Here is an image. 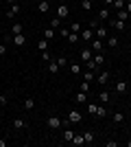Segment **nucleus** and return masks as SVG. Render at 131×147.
I'll use <instances>...</instances> for the list:
<instances>
[{
	"label": "nucleus",
	"instance_id": "nucleus-7",
	"mask_svg": "<svg viewBox=\"0 0 131 147\" xmlns=\"http://www.w3.org/2000/svg\"><path fill=\"white\" fill-rule=\"evenodd\" d=\"M92 55H94V51H92V49H83L81 53H79V57H81V61H83V64L92 59Z\"/></svg>",
	"mask_w": 131,
	"mask_h": 147
},
{
	"label": "nucleus",
	"instance_id": "nucleus-29",
	"mask_svg": "<svg viewBox=\"0 0 131 147\" xmlns=\"http://www.w3.org/2000/svg\"><path fill=\"white\" fill-rule=\"evenodd\" d=\"M81 7H83V11H92L94 2H92V0H81Z\"/></svg>",
	"mask_w": 131,
	"mask_h": 147
},
{
	"label": "nucleus",
	"instance_id": "nucleus-40",
	"mask_svg": "<svg viewBox=\"0 0 131 147\" xmlns=\"http://www.w3.org/2000/svg\"><path fill=\"white\" fill-rule=\"evenodd\" d=\"M98 18H100V20H105V18H109V9H100V13H98Z\"/></svg>",
	"mask_w": 131,
	"mask_h": 147
},
{
	"label": "nucleus",
	"instance_id": "nucleus-24",
	"mask_svg": "<svg viewBox=\"0 0 131 147\" xmlns=\"http://www.w3.org/2000/svg\"><path fill=\"white\" fill-rule=\"evenodd\" d=\"M107 46H109V49H116V46H118V37L109 35V37H107Z\"/></svg>",
	"mask_w": 131,
	"mask_h": 147
},
{
	"label": "nucleus",
	"instance_id": "nucleus-31",
	"mask_svg": "<svg viewBox=\"0 0 131 147\" xmlns=\"http://www.w3.org/2000/svg\"><path fill=\"white\" fill-rule=\"evenodd\" d=\"M70 143H72V145H83V143H85L83 141V134H74V138H72Z\"/></svg>",
	"mask_w": 131,
	"mask_h": 147
},
{
	"label": "nucleus",
	"instance_id": "nucleus-21",
	"mask_svg": "<svg viewBox=\"0 0 131 147\" xmlns=\"http://www.w3.org/2000/svg\"><path fill=\"white\" fill-rule=\"evenodd\" d=\"M66 40H68V44H76V42H79V40H81V37H79V33H72V31H70Z\"/></svg>",
	"mask_w": 131,
	"mask_h": 147
},
{
	"label": "nucleus",
	"instance_id": "nucleus-6",
	"mask_svg": "<svg viewBox=\"0 0 131 147\" xmlns=\"http://www.w3.org/2000/svg\"><path fill=\"white\" fill-rule=\"evenodd\" d=\"M112 26L116 31H125L127 29V22H125V20H118V18H112Z\"/></svg>",
	"mask_w": 131,
	"mask_h": 147
},
{
	"label": "nucleus",
	"instance_id": "nucleus-15",
	"mask_svg": "<svg viewBox=\"0 0 131 147\" xmlns=\"http://www.w3.org/2000/svg\"><path fill=\"white\" fill-rule=\"evenodd\" d=\"M20 11H22V7H20L18 2H15V5H13L11 9H9V11H7V18H13V16H18Z\"/></svg>",
	"mask_w": 131,
	"mask_h": 147
},
{
	"label": "nucleus",
	"instance_id": "nucleus-34",
	"mask_svg": "<svg viewBox=\"0 0 131 147\" xmlns=\"http://www.w3.org/2000/svg\"><path fill=\"white\" fill-rule=\"evenodd\" d=\"M96 108H98L96 103H90V101H87V112H90L92 117H96Z\"/></svg>",
	"mask_w": 131,
	"mask_h": 147
},
{
	"label": "nucleus",
	"instance_id": "nucleus-36",
	"mask_svg": "<svg viewBox=\"0 0 131 147\" xmlns=\"http://www.w3.org/2000/svg\"><path fill=\"white\" fill-rule=\"evenodd\" d=\"M96 68H98V66H96V61H94V59L85 61V70H96Z\"/></svg>",
	"mask_w": 131,
	"mask_h": 147
},
{
	"label": "nucleus",
	"instance_id": "nucleus-25",
	"mask_svg": "<svg viewBox=\"0 0 131 147\" xmlns=\"http://www.w3.org/2000/svg\"><path fill=\"white\" fill-rule=\"evenodd\" d=\"M55 35H57V31L53 29V26H48V29L44 31V37H46V40H53V37H55Z\"/></svg>",
	"mask_w": 131,
	"mask_h": 147
},
{
	"label": "nucleus",
	"instance_id": "nucleus-12",
	"mask_svg": "<svg viewBox=\"0 0 131 147\" xmlns=\"http://www.w3.org/2000/svg\"><path fill=\"white\" fill-rule=\"evenodd\" d=\"M68 68H70V73H72V75H81V73H83V68H81V64H79V61H72Z\"/></svg>",
	"mask_w": 131,
	"mask_h": 147
},
{
	"label": "nucleus",
	"instance_id": "nucleus-18",
	"mask_svg": "<svg viewBox=\"0 0 131 147\" xmlns=\"http://www.w3.org/2000/svg\"><path fill=\"white\" fill-rule=\"evenodd\" d=\"M94 79H96V73H94V70H85V73H83V81H90V84H92Z\"/></svg>",
	"mask_w": 131,
	"mask_h": 147
},
{
	"label": "nucleus",
	"instance_id": "nucleus-50",
	"mask_svg": "<svg viewBox=\"0 0 131 147\" xmlns=\"http://www.w3.org/2000/svg\"><path fill=\"white\" fill-rule=\"evenodd\" d=\"M127 147H131V141H127Z\"/></svg>",
	"mask_w": 131,
	"mask_h": 147
},
{
	"label": "nucleus",
	"instance_id": "nucleus-45",
	"mask_svg": "<svg viewBox=\"0 0 131 147\" xmlns=\"http://www.w3.org/2000/svg\"><path fill=\"white\" fill-rule=\"evenodd\" d=\"M7 101H9V99H7V94H2V92H0V103L5 105V103H7Z\"/></svg>",
	"mask_w": 131,
	"mask_h": 147
},
{
	"label": "nucleus",
	"instance_id": "nucleus-47",
	"mask_svg": "<svg viewBox=\"0 0 131 147\" xmlns=\"http://www.w3.org/2000/svg\"><path fill=\"white\" fill-rule=\"evenodd\" d=\"M125 9L129 11V16H131V0H127V2H125Z\"/></svg>",
	"mask_w": 131,
	"mask_h": 147
},
{
	"label": "nucleus",
	"instance_id": "nucleus-30",
	"mask_svg": "<svg viewBox=\"0 0 131 147\" xmlns=\"http://www.w3.org/2000/svg\"><path fill=\"white\" fill-rule=\"evenodd\" d=\"M50 26H53L55 31H59V29H61V18H53V20H50Z\"/></svg>",
	"mask_w": 131,
	"mask_h": 147
},
{
	"label": "nucleus",
	"instance_id": "nucleus-4",
	"mask_svg": "<svg viewBox=\"0 0 131 147\" xmlns=\"http://www.w3.org/2000/svg\"><path fill=\"white\" fill-rule=\"evenodd\" d=\"M68 13H70L68 5H66V2H59V7H57V18H68Z\"/></svg>",
	"mask_w": 131,
	"mask_h": 147
},
{
	"label": "nucleus",
	"instance_id": "nucleus-41",
	"mask_svg": "<svg viewBox=\"0 0 131 147\" xmlns=\"http://www.w3.org/2000/svg\"><path fill=\"white\" fill-rule=\"evenodd\" d=\"M42 59L44 61H50V53H48V51H42Z\"/></svg>",
	"mask_w": 131,
	"mask_h": 147
},
{
	"label": "nucleus",
	"instance_id": "nucleus-44",
	"mask_svg": "<svg viewBox=\"0 0 131 147\" xmlns=\"http://www.w3.org/2000/svg\"><path fill=\"white\" fill-rule=\"evenodd\" d=\"M0 55H7V44H0Z\"/></svg>",
	"mask_w": 131,
	"mask_h": 147
},
{
	"label": "nucleus",
	"instance_id": "nucleus-20",
	"mask_svg": "<svg viewBox=\"0 0 131 147\" xmlns=\"http://www.w3.org/2000/svg\"><path fill=\"white\" fill-rule=\"evenodd\" d=\"M116 18H118V20H125V22H127L131 16H129V11H127V9H120V11H116Z\"/></svg>",
	"mask_w": 131,
	"mask_h": 147
},
{
	"label": "nucleus",
	"instance_id": "nucleus-51",
	"mask_svg": "<svg viewBox=\"0 0 131 147\" xmlns=\"http://www.w3.org/2000/svg\"><path fill=\"white\" fill-rule=\"evenodd\" d=\"M59 2H66V0H59Z\"/></svg>",
	"mask_w": 131,
	"mask_h": 147
},
{
	"label": "nucleus",
	"instance_id": "nucleus-39",
	"mask_svg": "<svg viewBox=\"0 0 131 147\" xmlns=\"http://www.w3.org/2000/svg\"><path fill=\"white\" fill-rule=\"evenodd\" d=\"M55 61H57V64H59V68H63V66H68V59H66V57H63V55H61V57H57Z\"/></svg>",
	"mask_w": 131,
	"mask_h": 147
},
{
	"label": "nucleus",
	"instance_id": "nucleus-52",
	"mask_svg": "<svg viewBox=\"0 0 131 147\" xmlns=\"http://www.w3.org/2000/svg\"><path fill=\"white\" fill-rule=\"evenodd\" d=\"M129 129H131V123H129Z\"/></svg>",
	"mask_w": 131,
	"mask_h": 147
},
{
	"label": "nucleus",
	"instance_id": "nucleus-38",
	"mask_svg": "<svg viewBox=\"0 0 131 147\" xmlns=\"http://www.w3.org/2000/svg\"><path fill=\"white\" fill-rule=\"evenodd\" d=\"M125 121V114H122V112H116V114H114V123H122Z\"/></svg>",
	"mask_w": 131,
	"mask_h": 147
},
{
	"label": "nucleus",
	"instance_id": "nucleus-14",
	"mask_svg": "<svg viewBox=\"0 0 131 147\" xmlns=\"http://www.w3.org/2000/svg\"><path fill=\"white\" fill-rule=\"evenodd\" d=\"M98 101H100V103H109V101H112V92L103 90V92L98 94Z\"/></svg>",
	"mask_w": 131,
	"mask_h": 147
},
{
	"label": "nucleus",
	"instance_id": "nucleus-48",
	"mask_svg": "<svg viewBox=\"0 0 131 147\" xmlns=\"http://www.w3.org/2000/svg\"><path fill=\"white\" fill-rule=\"evenodd\" d=\"M103 2H105V5H114V0H103Z\"/></svg>",
	"mask_w": 131,
	"mask_h": 147
},
{
	"label": "nucleus",
	"instance_id": "nucleus-42",
	"mask_svg": "<svg viewBox=\"0 0 131 147\" xmlns=\"http://www.w3.org/2000/svg\"><path fill=\"white\" fill-rule=\"evenodd\" d=\"M81 90L83 92H90V81H83V84H81Z\"/></svg>",
	"mask_w": 131,
	"mask_h": 147
},
{
	"label": "nucleus",
	"instance_id": "nucleus-37",
	"mask_svg": "<svg viewBox=\"0 0 131 147\" xmlns=\"http://www.w3.org/2000/svg\"><path fill=\"white\" fill-rule=\"evenodd\" d=\"M72 138H74V132H72V129H66V132H63V141H72Z\"/></svg>",
	"mask_w": 131,
	"mask_h": 147
},
{
	"label": "nucleus",
	"instance_id": "nucleus-23",
	"mask_svg": "<svg viewBox=\"0 0 131 147\" xmlns=\"http://www.w3.org/2000/svg\"><path fill=\"white\" fill-rule=\"evenodd\" d=\"M92 59L94 61H96V66H103V64H105V57H103V55H100V53H94V55H92Z\"/></svg>",
	"mask_w": 131,
	"mask_h": 147
},
{
	"label": "nucleus",
	"instance_id": "nucleus-17",
	"mask_svg": "<svg viewBox=\"0 0 131 147\" xmlns=\"http://www.w3.org/2000/svg\"><path fill=\"white\" fill-rule=\"evenodd\" d=\"M59 70H61V68H59V64H57L55 59H50V61H48V73L57 75V73H59Z\"/></svg>",
	"mask_w": 131,
	"mask_h": 147
},
{
	"label": "nucleus",
	"instance_id": "nucleus-32",
	"mask_svg": "<svg viewBox=\"0 0 131 147\" xmlns=\"http://www.w3.org/2000/svg\"><path fill=\"white\" fill-rule=\"evenodd\" d=\"M125 2H127V0H114V9H116V11H120V9H125Z\"/></svg>",
	"mask_w": 131,
	"mask_h": 147
},
{
	"label": "nucleus",
	"instance_id": "nucleus-9",
	"mask_svg": "<svg viewBox=\"0 0 131 147\" xmlns=\"http://www.w3.org/2000/svg\"><path fill=\"white\" fill-rule=\"evenodd\" d=\"M94 138H96V132L94 129H87V132H83V141L90 145V143H94Z\"/></svg>",
	"mask_w": 131,
	"mask_h": 147
},
{
	"label": "nucleus",
	"instance_id": "nucleus-33",
	"mask_svg": "<svg viewBox=\"0 0 131 147\" xmlns=\"http://www.w3.org/2000/svg\"><path fill=\"white\" fill-rule=\"evenodd\" d=\"M116 92H127V81H118L116 84Z\"/></svg>",
	"mask_w": 131,
	"mask_h": 147
},
{
	"label": "nucleus",
	"instance_id": "nucleus-19",
	"mask_svg": "<svg viewBox=\"0 0 131 147\" xmlns=\"http://www.w3.org/2000/svg\"><path fill=\"white\" fill-rule=\"evenodd\" d=\"M33 108H35V101H33V97H26V99H24V110H26V112H31Z\"/></svg>",
	"mask_w": 131,
	"mask_h": 147
},
{
	"label": "nucleus",
	"instance_id": "nucleus-27",
	"mask_svg": "<svg viewBox=\"0 0 131 147\" xmlns=\"http://www.w3.org/2000/svg\"><path fill=\"white\" fill-rule=\"evenodd\" d=\"M13 127H15V129H24L26 121H24V119H15V121H13Z\"/></svg>",
	"mask_w": 131,
	"mask_h": 147
},
{
	"label": "nucleus",
	"instance_id": "nucleus-5",
	"mask_svg": "<svg viewBox=\"0 0 131 147\" xmlns=\"http://www.w3.org/2000/svg\"><path fill=\"white\" fill-rule=\"evenodd\" d=\"M79 37H81L83 42H92L94 40V29H83V33H79Z\"/></svg>",
	"mask_w": 131,
	"mask_h": 147
},
{
	"label": "nucleus",
	"instance_id": "nucleus-13",
	"mask_svg": "<svg viewBox=\"0 0 131 147\" xmlns=\"http://www.w3.org/2000/svg\"><path fill=\"white\" fill-rule=\"evenodd\" d=\"M74 101H76V103H87V92L79 90V92L74 94Z\"/></svg>",
	"mask_w": 131,
	"mask_h": 147
},
{
	"label": "nucleus",
	"instance_id": "nucleus-26",
	"mask_svg": "<svg viewBox=\"0 0 131 147\" xmlns=\"http://www.w3.org/2000/svg\"><path fill=\"white\" fill-rule=\"evenodd\" d=\"M96 117H98V119L107 117V108H105V105H98V108H96Z\"/></svg>",
	"mask_w": 131,
	"mask_h": 147
},
{
	"label": "nucleus",
	"instance_id": "nucleus-2",
	"mask_svg": "<svg viewBox=\"0 0 131 147\" xmlns=\"http://www.w3.org/2000/svg\"><path fill=\"white\" fill-rule=\"evenodd\" d=\"M109 70H100V73H96V81H98V86H107L109 84Z\"/></svg>",
	"mask_w": 131,
	"mask_h": 147
},
{
	"label": "nucleus",
	"instance_id": "nucleus-8",
	"mask_svg": "<svg viewBox=\"0 0 131 147\" xmlns=\"http://www.w3.org/2000/svg\"><path fill=\"white\" fill-rule=\"evenodd\" d=\"M11 40H13V44H15L18 49H22V46L26 44V37L22 35V33H20V35H11Z\"/></svg>",
	"mask_w": 131,
	"mask_h": 147
},
{
	"label": "nucleus",
	"instance_id": "nucleus-3",
	"mask_svg": "<svg viewBox=\"0 0 131 147\" xmlns=\"http://www.w3.org/2000/svg\"><path fill=\"white\" fill-rule=\"evenodd\" d=\"M66 119H68V123H81V121H83V114H81L79 110H70Z\"/></svg>",
	"mask_w": 131,
	"mask_h": 147
},
{
	"label": "nucleus",
	"instance_id": "nucleus-43",
	"mask_svg": "<svg viewBox=\"0 0 131 147\" xmlns=\"http://www.w3.org/2000/svg\"><path fill=\"white\" fill-rule=\"evenodd\" d=\"M68 33H70V29H66V26H63V29H59V35H63V37H68Z\"/></svg>",
	"mask_w": 131,
	"mask_h": 147
},
{
	"label": "nucleus",
	"instance_id": "nucleus-1",
	"mask_svg": "<svg viewBox=\"0 0 131 147\" xmlns=\"http://www.w3.org/2000/svg\"><path fill=\"white\" fill-rule=\"evenodd\" d=\"M46 123H48V127L50 129H59L63 125V119L61 117H57V114H50L48 119H46Z\"/></svg>",
	"mask_w": 131,
	"mask_h": 147
},
{
	"label": "nucleus",
	"instance_id": "nucleus-28",
	"mask_svg": "<svg viewBox=\"0 0 131 147\" xmlns=\"http://www.w3.org/2000/svg\"><path fill=\"white\" fill-rule=\"evenodd\" d=\"M48 42H50V40H46V37H42V40H39V42H37V49H39V51H48Z\"/></svg>",
	"mask_w": 131,
	"mask_h": 147
},
{
	"label": "nucleus",
	"instance_id": "nucleus-10",
	"mask_svg": "<svg viewBox=\"0 0 131 147\" xmlns=\"http://www.w3.org/2000/svg\"><path fill=\"white\" fill-rule=\"evenodd\" d=\"M37 11H39V13H48V11H50V2H48V0H39Z\"/></svg>",
	"mask_w": 131,
	"mask_h": 147
},
{
	"label": "nucleus",
	"instance_id": "nucleus-22",
	"mask_svg": "<svg viewBox=\"0 0 131 147\" xmlns=\"http://www.w3.org/2000/svg\"><path fill=\"white\" fill-rule=\"evenodd\" d=\"M22 31H24V26L20 24V22H13V26H11V33H13V35H20Z\"/></svg>",
	"mask_w": 131,
	"mask_h": 147
},
{
	"label": "nucleus",
	"instance_id": "nucleus-11",
	"mask_svg": "<svg viewBox=\"0 0 131 147\" xmlns=\"http://www.w3.org/2000/svg\"><path fill=\"white\" fill-rule=\"evenodd\" d=\"M94 37H98V40H103V37H107V29L105 26H96V29H94Z\"/></svg>",
	"mask_w": 131,
	"mask_h": 147
},
{
	"label": "nucleus",
	"instance_id": "nucleus-46",
	"mask_svg": "<svg viewBox=\"0 0 131 147\" xmlns=\"http://www.w3.org/2000/svg\"><path fill=\"white\" fill-rule=\"evenodd\" d=\"M105 145H107V147H118V143H116V141H107Z\"/></svg>",
	"mask_w": 131,
	"mask_h": 147
},
{
	"label": "nucleus",
	"instance_id": "nucleus-49",
	"mask_svg": "<svg viewBox=\"0 0 131 147\" xmlns=\"http://www.w3.org/2000/svg\"><path fill=\"white\" fill-rule=\"evenodd\" d=\"M7 2H11V5H15V2H18V0H7Z\"/></svg>",
	"mask_w": 131,
	"mask_h": 147
},
{
	"label": "nucleus",
	"instance_id": "nucleus-35",
	"mask_svg": "<svg viewBox=\"0 0 131 147\" xmlns=\"http://www.w3.org/2000/svg\"><path fill=\"white\" fill-rule=\"evenodd\" d=\"M68 29L72 31V33H81V24H79V22H72V24H70Z\"/></svg>",
	"mask_w": 131,
	"mask_h": 147
},
{
	"label": "nucleus",
	"instance_id": "nucleus-16",
	"mask_svg": "<svg viewBox=\"0 0 131 147\" xmlns=\"http://www.w3.org/2000/svg\"><path fill=\"white\" fill-rule=\"evenodd\" d=\"M90 49H92L94 53H98V51L103 49V42H100L98 37H94V40H92V44H90Z\"/></svg>",
	"mask_w": 131,
	"mask_h": 147
}]
</instances>
